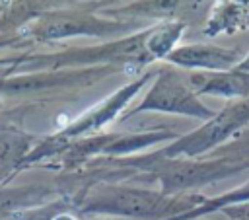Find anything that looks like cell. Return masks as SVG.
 Returning <instances> with one entry per match:
<instances>
[{
    "instance_id": "cell-4",
    "label": "cell",
    "mask_w": 249,
    "mask_h": 220,
    "mask_svg": "<svg viewBox=\"0 0 249 220\" xmlns=\"http://www.w3.org/2000/svg\"><path fill=\"white\" fill-rule=\"evenodd\" d=\"M245 127H249V97L237 99L230 105H226L222 111H218L212 119H208L200 128L175 138L169 146L148 154L156 160H169V158H195L198 154L210 152L224 144L228 138L239 134Z\"/></svg>"
},
{
    "instance_id": "cell-10",
    "label": "cell",
    "mask_w": 249,
    "mask_h": 220,
    "mask_svg": "<svg viewBox=\"0 0 249 220\" xmlns=\"http://www.w3.org/2000/svg\"><path fill=\"white\" fill-rule=\"evenodd\" d=\"M235 68H239V70H245V72H249V53H247V55L243 56V60H241V62H239V64H237Z\"/></svg>"
},
{
    "instance_id": "cell-3",
    "label": "cell",
    "mask_w": 249,
    "mask_h": 220,
    "mask_svg": "<svg viewBox=\"0 0 249 220\" xmlns=\"http://www.w3.org/2000/svg\"><path fill=\"white\" fill-rule=\"evenodd\" d=\"M146 111L187 115V117L202 119V121H208L216 115V111L206 107L198 99V95L193 92L189 78L183 76L173 66H160L156 70L152 86L144 93L142 101L134 105L132 109H128V113L123 115V119H130Z\"/></svg>"
},
{
    "instance_id": "cell-1",
    "label": "cell",
    "mask_w": 249,
    "mask_h": 220,
    "mask_svg": "<svg viewBox=\"0 0 249 220\" xmlns=\"http://www.w3.org/2000/svg\"><path fill=\"white\" fill-rule=\"evenodd\" d=\"M119 165L134 167L138 171H146V175H138L136 179L152 181L160 185L163 195L183 193L191 189H198L212 181L241 173L249 169V162H235L226 158H212V160H156L148 154L134 156V158H121L117 160Z\"/></svg>"
},
{
    "instance_id": "cell-7",
    "label": "cell",
    "mask_w": 249,
    "mask_h": 220,
    "mask_svg": "<svg viewBox=\"0 0 249 220\" xmlns=\"http://www.w3.org/2000/svg\"><path fill=\"white\" fill-rule=\"evenodd\" d=\"M156 76V70H146L142 72L138 78H134L132 82L124 84L123 88H119L117 92H113L109 97H105L101 103H97L93 109H89L74 127H72V132H84V130H93V128H101L103 125L111 123L113 119H117L124 107L134 99V95L150 82L154 80Z\"/></svg>"
},
{
    "instance_id": "cell-2",
    "label": "cell",
    "mask_w": 249,
    "mask_h": 220,
    "mask_svg": "<svg viewBox=\"0 0 249 220\" xmlns=\"http://www.w3.org/2000/svg\"><path fill=\"white\" fill-rule=\"evenodd\" d=\"M202 197L187 195L173 197L163 195L161 191H146L134 187H103L91 199L89 208L99 212H111L117 216L140 218V220H169L191 208H195Z\"/></svg>"
},
{
    "instance_id": "cell-5",
    "label": "cell",
    "mask_w": 249,
    "mask_h": 220,
    "mask_svg": "<svg viewBox=\"0 0 249 220\" xmlns=\"http://www.w3.org/2000/svg\"><path fill=\"white\" fill-rule=\"evenodd\" d=\"M142 21H128V19H101L95 18L91 12H60L45 18L39 27L37 35L41 39H62L72 35H88V37H109V35H124L134 33L136 29H144Z\"/></svg>"
},
{
    "instance_id": "cell-9",
    "label": "cell",
    "mask_w": 249,
    "mask_h": 220,
    "mask_svg": "<svg viewBox=\"0 0 249 220\" xmlns=\"http://www.w3.org/2000/svg\"><path fill=\"white\" fill-rule=\"evenodd\" d=\"M212 158H226L235 162H249V127L231 138V142L222 144L212 150Z\"/></svg>"
},
{
    "instance_id": "cell-8",
    "label": "cell",
    "mask_w": 249,
    "mask_h": 220,
    "mask_svg": "<svg viewBox=\"0 0 249 220\" xmlns=\"http://www.w3.org/2000/svg\"><path fill=\"white\" fill-rule=\"evenodd\" d=\"M189 84L196 95H218L224 99H245L249 97V72L239 68L212 70V72H191Z\"/></svg>"
},
{
    "instance_id": "cell-6",
    "label": "cell",
    "mask_w": 249,
    "mask_h": 220,
    "mask_svg": "<svg viewBox=\"0 0 249 220\" xmlns=\"http://www.w3.org/2000/svg\"><path fill=\"white\" fill-rule=\"evenodd\" d=\"M243 51L239 47H218L212 43H191L183 47H175L167 56L165 62L187 68V70H230L235 68L243 60Z\"/></svg>"
}]
</instances>
